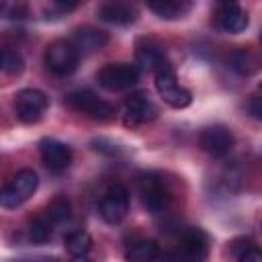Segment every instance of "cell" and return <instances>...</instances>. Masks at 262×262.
<instances>
[{"instance_id":"11","label":"cell","mask_w":262,"mask_h":262,"mask_svg":"<svg viewBox=\"0 0 262 262\" xmlns=\"http://www.w3.org/2000/svg\"><path fill=\"white\" fill-rule=\"evenodd\" d=\"M233 141H235L233 133L225 125H209L199 135V143H201L203 151H207L213 158L227 156L233 147Z\"/></svg>"},{"instance_id":"25","label":"cell","mask_w":262,"mask_h":262,"mask_svg":"<svg viewBox=\"0 0 262 262\" xmlns=\"http://www.w3.org/2000/svg\"><path fill=\"white\" fill-rule=\"evenodd\" d=\"M74 8H78V4H74V2H53V4H49L47 10H57L59 14H66V12L74 10Z\"/></svg>"},{"instance_id":"3","label":"cell","mask_w":262,"mask_h":262,"mask_svg":"<svg viewBox=\"0 0 262 262\" xmlns=\"http://www.w3.org/2000/svg\"><path fill=\"white\" fill-rule=\"evenodd\" d=\"M37 184H39V178L33 170L25 168V170L16 172L0 188V207H4V209L20 207L25 201H29L33 196V192L37 190Z\"/></svg>"},{"instance_id":"16","label":"cell","mask_w":262,"mask_h":262,"mask_svg":"<svg viewBox=\"0 0 262 262\" xmlns=\"http://www.w3.org/2000/svg\"><path fill=\"white\" fill-rule=\"evenodd\" d=\"M72 43H74V47L78 49V53H80V51L90 53V51H96V49L104 47V45L108 43V35H106L104 31H100V29L84 27V29H78V31H76Z\"/></svg>"},{"instance_id":"10","label":"cell","mask_w":262,"mask_h":262,"mask_svg":"<svg viewBox=\"0 0 262 262\" xmlns=\"http://www.w3.org/2000/svg\"><path fill=\"white\" fill-rule=\"evenodd\" d=\"M156 117H158V106L154 104V100L145 92L131 94L125 100V106H123V123L127 127L133 129V127L145 125V123L154 121Z\"/></svg>"},{"instance_id":"17","label":"cell","mask_w":262,"mask_h":262,"mask_svg":"<svg viewBox=\"0 0 262 262\" xmlns=\"http://www.w3.org/2000/svg\"><path fill=\"white\" fill-rule=\"evenodd\" d=\"M158 258H160V246L154 239H137L125 252L127 262H156Z\"/></svg>"},{"instance_id":"18","label":"cell","mask_w":262,"mask_h":262,"mask_svg":"<svg viewBox=\"0 0 262 262\" xmlns=\"http://www.w3.org/2000/svg\"><path fill=\"white\" fill-rule=\"evenodd\" d=\"M147 8L151 12H156L160 18L166 20H174L184 16L190 10V2H178V0H160V2H149Z\"/></svg>"},{"instance_id":"26","label":"cell","mask_w":262,"mask_h":262,"mask_svg":"<svg viewBox=\"0 0 262 262\" xmlns=\"http://www.w3.org/2000/svg\"><path fill=\"white\" fill-rule=\"evenodd\" d=\"M248 108H250V113H252L254 119H262V108H260V96H258V94H254V96L250 98Z\"/></svg>"},{"instance_id":"29","label":"cell","mask_w":262,"mask_h":262,"mask_svg":"<svg viewBox=\"0 0 262 262\" xmlns=\"http://www.w3.org/2000/svg\"><path fill=\"white\" fill-rule=\"evenodd\" d=\"M6 6H8V4H6V2H2V0H0V12H6Z\"/></svg>"},{"instance_id":"8","label":"cell","mask_w":262,"mask_h":262,"mask_svg":"<svg viewBox=\"0 0 262 262\" xmlns=\"http://www.w3.org/2000/svg\"><path fill=\"white\" fill-rule=\"evenodd\" d=\"M47 104H49V100H47L45 92H41L37 88H23L14 98L16 117L25 125L39 123L47 111Z\"/></svg>"},{"instance_id":"15","label":"cell","mask_w":262,"mask_h":262,"mask_svg":"<svg viewBox=\"0 0 262 262\" xmlns=\"http://www.w3.org/2000/svg\"><path fill=\"white\" fill-rule=\"evenodd\" d=\"M96 14L100 20L111 25H131L137 20L139 10L127 2H102L96 8Z\"/></svg>"},{"instance_id":"4","label":"cell","mask_w":262,"mask_h":262,"mask_svg":"<svg viewBox=\"0 0 262 262\" xmlns=\"http://www.w3.org/2000/svg\"><path fill=\"white\" fill-rule=\"evenodd\" d=\"M154 82H156V90L160 94V98L172 106V108H186L192 102V94L190 90H186L184 86H180L176 72L170 66L160 68L154 74Z\"/></svg>"},{"instance_id":"13","label":"cell","mask_w":262,"mask_h":262,"mask_svg":"<svg viewBox=\"0 0 262 262\" xmlns=\"http://www.w3.org/2000/svg\"><path fill=\"white\" fill-rule=\"evenodd\" d=\"M215 25L225 33H242L248 27V14L239 4L223 2L215 10Z\"/></svg>"},{"instance_id":"5","label":"cell","mask_w":262,"mask_h":262,"mask_svg":"<svg viewBox=\"0 0 262 262\" xmlns=\"http://www.w3.org/2000/svg\"><path fill=\"white\" fill-rule=\"evenodd\" d=\"M139 76H141V70L137 66L127 63V61H119V63L102 66L96 74V82L104 90L121 92V90H127L131 86H135L139 82Z\"/></svg>"},{"instance_id":"24","label":"cell","mask_w":262,"mask_h":262,"mask_svg":"<svg viewBox=\"0 0 262 262\" xmlns=\"http://www.w3.org/2000/svg\"><path fill=\"white\" fill-rule=\"evenodd\" d=\"M23 68H25L23 57H20L16 51H8V49H6V63H4V72L14 76V74H20V72H23Z\"/></svg>"},{"instance_id":"21","label":"cell","mask_w":262,"mask_h":262,"mask_svg":"<svg viewBox=\"0 0 262 262\" xmlns=\"http://www.w3.org/2000/svg\"><path fill=\"white\" fill-rule=\"evenodd\" d=\"M51 221L47 217H37L29 223V229H27V235H29V242L33 244H45L51 239Z\"/></svg>"},{"instance_id":"7","label":"cell","mask_w":262,"mask_h":262,"mask_svg":"<svg viewBox=\"0 0 262 262\" xmlns=\"http://www.w3.org/2000/svg\"><path fill=\"white\" fill-rule=\"evenodd\" d=\"M66 102L68 106H72L74 111L94 119V121H113L115 119V106L111 102H106L104 98L96 96L94 92L90 90H76V92H70L66 96Z\"/></svg>"},{"instance_id":"14","label":"cell","mask_w":262,"mask_h":262,"mask_svg":"<svg viewBox=\"0 0 262 262\" xmlns=\"http://www.w3.org/2000/svg\"><path fill=\"white\" fill-rule=\"evenodd\" d=\"M135 57H137V63L141 70H147V72H158L160 68L168 66L166 61V53L164 49L151 41V39H139L137 45H135Z\"/></svg>"},{"instance_id":"12","label":"cell","mask_w":262,"mask_h":262,"mask_svg":"<svg viewBox=\"0 0 262 262\" xmlns=\"http://www.w3.org/2000/svg\"><path fill=\"white\" fill-rule=\"evenodd\" d=\"M39 154L43 164L51 170V172H63L70 164H72V149L70 145H66L59 139L53 137H45L39 141Z\"/></svg>"},{"instance_id":"2","label":"cell","mask_w":262,"mask_h":262,"mask_svg":"<svg viewBox=\"0 0 262 262\" xmlns=\"http://www.w3.org/2000/svg\"><path fill=\"white\" fill-rule=\"evenodd\" d=\"M137 188H139V196H141L143 207L151 215H162L164 211H168V207L172 203V188L168 186V182L160 174H156V172L141 174Z\"/></svg>"},{"instance_id":"27","label":"cell","mask_w":262,"mask_h":262,"mask_svg":"<svg viewBox=\"0 0 262 262\" xmlns=\"http://www.w3.org/2000/svg\"><path fill=\"white\" fill-rule=\"evenodd\" d=\"M4 63H6V49L0 47V70L4 72Z\"/></svg>"},{"instance_id":"19","label":"cell","mask_w":262,"mask_h":262,"mask_svg":"<svg viewBox=\"0 0 262 262\" xmlns=\"http://www.w3.org/2000/svg\"><path fill=\"white\" fill-rule=\"evenodd\" d=\"M63 246L70 256H88V252L92 248V237L84 229H74V231L66 233Z\"/></svg>"},{"instance_id":"6","label":"cell","mask_w":262,"mask_h":262,"mask_svg":"<svg viewBox=\"0 0 262 262\" xmlns=\"http://www.w3.org/2000/svg\"><path fill=\"white\" fill-rule=\"evenodd\" d=\"M78 61H80L78 49L74 47L72 41H66V39L53 41L47 47V51H45V66H47V70L53 76H59V78L74 74L76 68H78Z\"/></svg>"},{"instance_id":"28","label":"cell","mask_w":262,"mask_h":262,"mask_svg":"<svg viewBox=\"0 0 262 262\" xmlns=\"http://www.w3.org/2000/svg\"><path fill=\"white\" fill-rule=\"evenodd\" d=\"M72 262H92L88 256H72Z\"/></svg>"},{"instance_id":"20","label":"cell","mask_w":262,"mask_h":262,"mask_svg":"<svg viewBox=\"0 0 262 262\" xmlns=\"http://www.w3.org/2000/svg\"><path fill=\"white\" fill-rule=\"evenodd\" d=\"M229 66L231 70H235L242 76H250L254 72H258V57L254 51L250 49H235L229 55Z\"/></svg>"},{"instance_id":"23","label":"cell","mask_w":262,"mask_h":262,"mask_svg":"<svg viewBox=\"0 0 262 262\" xmlns=\"http://www.w3.org/2000/svg\"><path fill=\"white\" fill-rule=\"evenodd\" d=\"M237 262H262V254L252 242H246L237 252Z\"/></svg>"},{"instance_id":"22","label":"cell","mask_w":262,"mask_h":262,"mask_svg":"<svg viewBox=\"0 0 262 262\" xmlns=\"http://www.w3.org/2000/svg\"><path fill=\"white\" fill-rule=\"evenodd\" d=\"M72 213V205L66 196H55L47 207V219L51 223H63Z\"/></svg>"},{"instance_id":"9","label":"cell","mask_w":262,"mask_h":262,"mask_svg":"<svg viewBox=\"0 0 262 262\" xmlns=\"http://www.w3.org/2000/svg\"><path fill=\"white\" fill-rule=\"evenodd\" d=\"M98 211H100V217L111 223V225H117L125 219L127 211H129V192L123 184H113L104 190L100 203H98Z\"/></svg>"},{"instance_id":"1","label":"cell","mask_w":262,"mask_h":262,"mask_svg":"<svg viewBox=\"0 0 262 262\" xmlns=\"http://www.w3.org/2000/svg\"><path fill=\"white\" fill-rule=\"evenodd\" d=\"M209 237L203 229L190 227L182 233L178 244L162 256L164 262H207Z\"/></svg>"}]
</instances>
